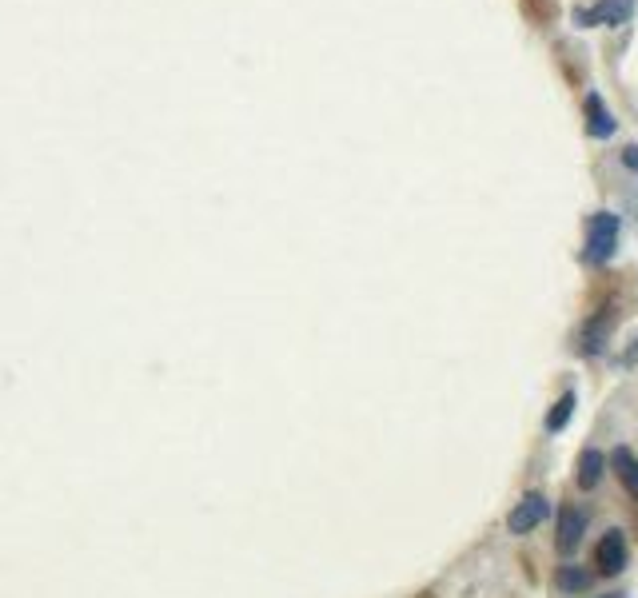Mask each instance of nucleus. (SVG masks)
Here are the masks:
<instances>
[{
	"mask_svg": "<svg viewBox=\"0 0 638 598\" xmlns=\"http://www.w3.org/2000/svg\"><path fill=\"white\" fill-rule=\"evenodd\" d=\"M583 535H587V511L563 507V511H559V535H555L559 555H575L579 543H583Z\"/></svg>",
	"mask_w": 638,
	"mask_h": 598,
	"instance_id": "nucleus-4",
	"label": "nucleus"
},
{
	"mask_svg": "<svg viewBox=\"0 0 638 598\" xmlns=\"http://www.w3.org/2000/svg\"><path fill=\"white\" fill-rule=\"evenodd\" d=\"M611 463H615V475L623 479V487L638 499V455L627 451V447H615L611 451Z\"/></svg>",
	"mask_w": 638,
	"mask_h": 598,
	"instance_id": "nucleus-10",
	"label": "nucleus"
},
{
	"mask_svg": "<svg viewBox=\"0 0 638 598\" xmlns=\"http://www.w3.org/2000/svg\"><path fill=\"white\" fill-rule=\"evenodd\" d=\"M623 164H627L631 172H638V144H631V148L623 152Z\"/></svg>",
	"mask_w": 638,
	"mask_h": 598,
	"instance_id": "nucleus-12",
	"label": "nucleus"
},
{
	"mask_svg": "<svg viewBox=\"0 0 638 598\" xmlns=\"http://www.w3.org/2000/svg\"><path fill=\"white\" fill-rule=\"evenodd\" d=\"M627 559H631L627 535H623V531H607V535L599 539V547H595V567H599V575H607V579L623 575V571H627Z\"/></svg>",
	"mask_w": 638,
	"mask_h": 598,
	"instance_id": "nucleus-3",
	"label": "nucleus"
},
{
	"mask_svg": "<svg viewBox=\"0 0 638 598\" xmlns=\"http://www.w3.org/2000/svg\"><path fill=\"white\" fill-rule=\"evenodd\" d=\"M575 391H567L563 399H555L551 403V411H547V419H543V427H547V435H559V431H567V423H571V415H575Z\"/></svg>",
	"mask_w": 638,
	"mask_h": 598,
	"instance_id": "nucleus-11",
	"label": "nucleus"
},
{
	"mask_svg": "<svg viewBox=\"0 0 638 598\" xmlns=\"http://www.w3.org/2000/svg\"><path fill=\"white\" fill-rule=\"evenodd\" d=\"M555 583H559V591H563V595H583V591H591V587H595V575H591L587 567L567 563V567H559Z\"/></svg>",
	"mask_w": 638,
	"mask_h": 598,
	"instance_id": "nucleus-9",
	"label": "nucleus"
},
{
	"mask_svg": "<svg viewBox=\"0 0 638 598\" xmlns=\"http://www.w3.org/2000/svg\"><path fill=\"white\" fill-rule=\"evenodd\" d=\"M623 363H638V339L627 347V351H623Z\"/></svg>",
	"mask_w": 638,
	"mask_h": 598,
	"instance_id": "nucleus-13",
	"label": "nucleus"
},
{
	"mask_svg": "<svg viewBox=\"0 0 638 598\" xmlns=\"http://www.w3.org/2000/svg\"><path fill=\"white\" fill-rule=\"evenodd\" d=\"M607 479V455L599 447H583L579 463H575V487L579 491H595Z\"/></svg>",
	"mask_w": 638,
	"mask_h": 598,
	"instance_id": "nucleus-5",
	"label": "nucleus"
},
{
	"mask_svg": "<svg viewBox=\"0 0 638 598\" xmlns=\"http://www.w3.org/2000/svg\"><path fill=\"white\" fill-rule=\"evenodd\" d=\"M599 598H627V595H599Z\"/></svg>",
	"mask_w": 638,
	"mask_h": 598,
	"instance_id": "nucleus-14",
	"label": "nucleus"
},
{
	"mask_svg": "<svg viewBox=\"0 0 638 598\" xmlns=\"http://www.w3.org/2000/svg\"><path fill=\"white\" fill-rule=\"evenodd\" d=\"M615 319H619V315H615V307H603V315L587 323V331H583V347H579V351H583V355H599V351L607 347L611 331H615Z\"/></svg>",
	"mask_w": 638,
	"mask_h": 598,
	"instance_id": "nucleus-7",
	"label": "nucleus"
},
{
	"mask_svg": "<svg viewBox=\"0 0 638 598\" xmlns=\"http://www.w3.org/2000/svg\"><path fill=\"white\" fill-rule=\"evenodd\" d=\"M631 16H635V0H599L591 12H575V20L583 24H611V28H623Z\"/></svg>",
	"mask_w": 638,
	"mask_h": 598,
	"instance_id": "nucleus-6",
	"label": "nucleus"
},
{
	"mask_svg": "<svg viewBox=\"0 0 638 598\" xmlns=\"http://www.w3.org/2000/svg\"><path fill=\"white\" fill-rule=\"evenodd\" d=\"M551 519V503H547V495H539V491H527L515 507H511V515H507V531L511 535H531L535 527H543Z\"/></svg>",
	"mask_w": 638,
	"mask_h": 598,
	"instance_id": "nucleus-2",
	"label": "nucleus"
},
{
	"mask_svg": "<svg viewBox=\"0 0 638 598\" xmlns=\"http://www.w3.org/2000/svg\"><path fill=\"white\" fill-rule=\"evenodd\" d=\"M615 128H619V124H615V116L607 112L603 96H599V92H591V96H587V132H591L595 140H611V136H615Z\"/></svg>",
	"mask_w": 638,
	"mask_h": 598,
	"instance_id": "nucleus-8",
	"label": "nucleus"
},
{
	"mask_svg": "<svg viewBox=\"0 0 638 598\" xmlns=\"http://www.w3.org/2000/svg\"><path fill=\"white\" fill-rule=\"evenodd\" d=\"M619 236H623V220H619L615 212H595V216L587 220V248H583V260L595 264V268L611 264L615 252H619Z\"/></svg>",
	"mask_w": 638,
	"mask_h": 598,
	"instance_id": "nucleus-1",
	"label": "nucleus"
}]
</instances>
